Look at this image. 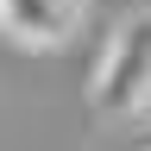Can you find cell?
Masks as SVG:
<instances>
[{
	"instance_id": "1",
	"label": "cell",
	"mask_w": 151,
	"mask_h": 151,
	"mask_svg": "<svg viewBox=\"0 0 151 151\" xmlns=\"http://www.w3.org/2000/svg\"><path fill=\"white\" fill-rule=\"evenodd\" d=\"M88 107L107 113V120H132V113L151 107V13L145 6L107 32L94 76H88Z\"/></svg>"
},
{
	"instance_id": "2",
	"label": "cell",
	"mask_w": 151,
	"mask_h": 151,
	"mask_svg": "<svg viewBox=\"0 0 151 151\" xmlns=\"http://www.w3.org/2000/svg\"><path fill=\"white\" fill-rule=\"evenodd\" d=\"M82 25V0H0V32L19 50H63Z\"/></svg>"
},
{
	"instance_id": "3",
	"label": "cell",
	"mask_w": 151,
	"mask_h": 151,
	"mask_svg": "<svg viewBox=\"0 0 151 151\" xmlns=\"http://www.w3.org/2000/svg\"><path fill=\"white\" fill-rule=\"evenodd\" d=\"M139 151H151V126H145V132H139Z\"/></svg>"
}]
</instances>
